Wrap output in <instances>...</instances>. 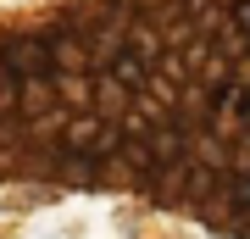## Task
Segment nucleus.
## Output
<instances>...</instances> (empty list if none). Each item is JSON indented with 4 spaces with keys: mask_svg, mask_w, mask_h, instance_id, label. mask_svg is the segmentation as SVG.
Wrapping results in <instances>:
<instances>
[{
    "mask_svg": "<svg viewBox=\"0 0 250 239\" xmlns=\"http://www.w3.org/2000/svg\"><path fill=\"white\" fill-rule=\"evenodd\" d=\"M0 62H6L11 72H22V78H50V72H56L50 44H45V39H34V34L6 39V44H0Z\"/></svg>",
    "mask_w": 250,
    "mask_h": 239,
    "instance_id": "f257e3e1",
    "label": "nucleus"
},
{
    "mask_svg": "<svg viewBox=\"0 0 250 239\" xmlns=\"http://www.w3.org/2000/svg\"><path fill=\"white\" fill-rule=\"evenodd\" d=\"M106 72H117V78L134 89V95H145V89H150V72H156V62H150V56H139L134 44H123V50H117L111 62H106Z\"/></svg>",
    "mask_w": 250,
    "mask_h": 239,
    "instance_id": "f03ea898",
    "label": "nucleus"
},
{
    "mask_svg": "<svg viewBox=\"0 0 250 239\" xmlns=\"http://www.w3.org/2000/svg\"><path fill=\"white\" fill-rule=\"evenodd\" d=\"M62 178H67V184H78V189H95V184H100V178H106V173L95 167V156L62 151Z\"/></svg>",
    "mask_w": 250,
    "mask_h": 239,
    "instance_id": "7ed1b4c3",
    "label": "nucleus"
},
{
    "mask_svg": "<svg viewBox=\"0 0 250 239\" xmlns=\"http://www.w3.org/2000/svg\"><path fill=\"white\" fill-rule=\"evenodd\" d=\"M228 22L239 28V34H250V0H233V6H228Z\"/></svg>",
    "mask_w": 250,
    "mask_h": 239,
    "instance_id": "20e7f679",
    "label": "nucleus"
}]
</instances>
